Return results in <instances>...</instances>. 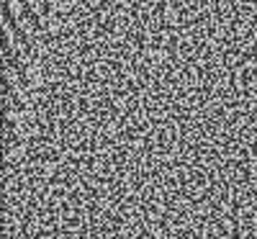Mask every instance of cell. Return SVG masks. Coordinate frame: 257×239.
<instances>
[{"label":"cell","instance_id":"2","mask_svg":"<svg viewBox=\"0 0 257 239\" xmlns=\"http://www.w3.org/2000/svg\"><path fill=\"white\" fill-rule=\"evenodd\" d=\"M18 8H21V16L26 21V29L34 31V34H41L44 31V21H41V11L31 3V0H16Z\"/></svg>","mask_w":257,"mask_h":239},{"label":"cell","instance_id":"3","mask_svg":"<svg viewBox=\"0 0 257 239\" xmlns=\"http://www.w3.org/2000/svg\"><path fill=\"white\" fill-rule=\"evenodd\" d=\"M34 3L39 6L41 16H49V11H52V0H34Z\"/></svg>","mask_w":257,"mask_h":239},{"label":"cell","instance_id":"1","mask_svg":"<svg viewBox=\"0 0 257 239\" xmlns=\"http://www.w3.org/2000/svg\"><path fill=\"white\" fill-rule=\"evenodd\" d=\"M0 8H3V26L11 31V36H13V44L24 52V57H26V62L31 59V54H34V44H31V36H29V31L21 26V21H18V16H16V11L11 8V0H3L0 3Z\"/></svg>","mask_w":257,"mask_h":239}]
</instances>
